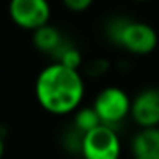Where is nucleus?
Masks as SVG:
<instances>
[{"instance_id": "obj_1", "label": "nucleus", "mask_w": 159, "mask_h": 159, "mask_svg": "<svg viewBox=\"0 0 159 159\" xmlns=\"http://www.w3.org/2000/svg\"><path fill=\"white\" fill-rule=\"evenodd\" d=\"M34 93L45 111L52 115H69L82 103L84 80L77 69L55 62L38 74Z\"/></svg>"}, {"instance_id": "obj_5", "label": "nucleus", "mask_w": 159, "mask_h": 159, "mask_svg": "<svg viewBox=\"0 0 159 159\" xmlns=\"http://www.w3.org/2000/svg\"><path fill=\"white\" fill-rule=\"evenodd\" d=\"M9 16L16 26L34 31L50 22L52 9L48 0H11Z\"/></svg>"}, {"instance_id": "obj_4", "label": "nucleus", "mask_w": 159, "mask_h": 159, "mask_svg": "<svg viewBox=\"0 0 159 159\" xmlns=\"http://www.w3.org/2000/svg\"><path fill=\"white\" fill-rule=\"evenodd\" d=\"M93 108L103 123L115 127L130 115L132 99L120 87H106L96 96Z\"/></svg>"}, {"instance_id": "obj_6", "label": "nucleus", "mask_w": 159, "mask_h": 159, "mask_svg": "<svg viewBox=\"0 0 159 159\" xmlns=\"http://www.w3.org/2000/svg\"><path fill=\"white\" fill-rule=\"evenodd\" d=\"M130 115L142 128L159 127V89L147 87L132 99Z\"/></svg>"}, {"instance_id": "obj_13", "label": "nucleus", "mask_w": 159, "mask_h": 159, "mask_svg": "<svg viewBox=\"0 0 159 159\" xmlns=\"http://www.w3.org/2000/svg\"><path fill=\"white\" fill-rule=\"evenodd\" d=\"M135 2H145V0H135Z\"/></svg>"}, {"instance_id": "obj_11", "label": "nucleus", "mask_w": 159, "mask_h": 159, "mask_svg": "<svg viewBox=\"0 0 159 159\" xmlns=\"http://www.w3.org/2000/svg\"><path fill=\"white\" fill-rule=\"evenodd\" d=\"M93 2L94 0H63V5L72 12H84L93 5Z\"/></svg>"}, {"instance_id": "obj_3", "label": "nucleus", "mask_w": 159, "mask_h": 159, "mask_svg": "<svg viewBox=\"0 0 159 159\" xmlns=\"http://www.w3.org/2000/svg\"><path fill=\"white\" fill-rule=\"evenodd\" d=\"M80 152L84 159H118L121 144L118 134L111 125L101 123L82 134Z\"/></svg>"}, {"instance_id": "obj_2", "label": "nucleus", "mask_w": 159, "mask_h": 159, "mask_svg": "<svg viewBox=\"0 0 159 159\" xmlns=\"http://www.w3.org/2000/svg\"><path fill=\"white\" fill-rule=\"evenodd\" d=\"M110 36L116 45L135 55H147L157 46L154 28L139 21L118 19L110 26Z\"/></svg>"}, {"instance_id": "obj_9", "label": "nucleus", "mask_w": 159, "mask_h": 159, "mask_svg": "<svg viewBox=\"0 0 159 159\" xmlns=\"http://www.w3.org/2000/svg\"><path fill=\"white\" fill-rule=\"evenodd\" d=\"M101 123H103V121H101L99 115L96 113L94 108H80V110H77V113H75V127L79 128L82 134L89 132L91 128L98 127V125H101Z\"/></svg>"}, {"instance_id": "obj_10", "label": "nucleus", "mask_w": 159, "mask_h": 159, "mask_svg": "<svg viewBox=\"0 0 159 159\" xmlns=\"http://www.w3.org/2000/svg\"><path fill=\"white\" fill-rule=\"evenodd\" d=\"M58 52H60V60H58V62L65 63V65H69V67H74V69H77V67H79V63H80V53L77 52L75 48H65V50L60 48Z\"/></svg>"}, {"instance_id": "obj_8", "label": "nucleus", "mask_w": 159, "mask_h": 159, "mask_svg": "<svg viewBox=\"0 0 159 159\" xmlns=\"http://www.w3.org/2000/svg\"><path fill=\"white\" fill-rule=\"evenodd\" d=\"M33 41H34L36 48L41 50V52H46V53L57 52V50L62 48V36H60L58 29L50 24H45L41 28L34 29Z\"/></svg>"}, {"instance_id": "obj_12", "label": "nucleus", "mask_w": 159, "mask_h": 159, "mask_svg": "<svg viewBox=\"0 0 159 159\" xmlns=\"http://www.w3.org/2000/svg\"><path fill=\"white\" fill-rule=\"evenodd\" d=\"M4 151H5V144H4V137H2V134H0V159H2V156H4Z\"/></svg>"}, {"instance_id": "obj_7", "label": "nucleus", "mask_w": 159, "mask_h": 159, "mask_svg": "<svg viewBox=\"0 0 159 159\" xmlns=\"http://www.w3.org/2000/svg\"><path fill=\"white\" fill-rule=\"evenodd\" d=\"M134 159H159V127L142 128L132 140Z\"/></svg>"}]
</instances>
